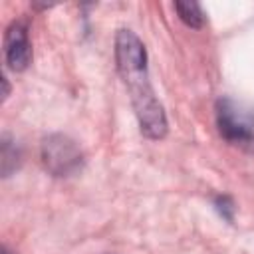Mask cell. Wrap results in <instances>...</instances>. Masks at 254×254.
<instances>
[{"instance_id":"obj_3","label":"cell","mask_w":254,"mask_h":254,"mask_svg":"<svg viewBox=\"0 0 254 254\" xmlns=\"http://www.w3.org/2000/svg\"><path fill=\"white\" fill-rule=\"evenodd\" d=\"M42 163L54 177H71L81 171L83 155L71 137L54 133L42 141Z\"/></svg>"},{"instance_id":"obj_1","label":"cell","mask_w":254,"mask_h":254,"mask_svg":"<svg viewBox=\"0 0 254 254\" xmlns=\"http://www.w3.org/2000/svg\"><path fill=\"white\" fill-rule=\"evenodd\" d=\"M115 62L119 75L129 89L141 133L153 141L163 139L167 135V117L149 83L147 50L131 30H119L115 34Z\"/></svg>"},{"instance_id":"obj_6","label":"cell","mask_w":254,"mask_h":254,"mask_svg":"<svg viewBox=\"0 0 254 254\" xmlns=\"http://www.w3.org/2000/svg\"><path fill=\"white\" fill-rule=\"evenodd\" d=\"M0 157H2V177H10L12 171L18 169V163H20V151L16 147V143L8 137V135H2V151H0Z\"/></svg>"},{"instance_id":"obj_7","label":"cell","mask_w":254,"mask_h":254,"mask_svg":"<svg viewBox=\"0 0 254 254\" xmlns=\"http://www.w3.org/2000/svg\"><path fill=\"white\" fill-rule=\"evenodd\" d=\"M214 206H216V210L220 212V216L226 218L228 222L234 218V202H232L230 196H226V194L216 196V198H214Z\"/></svg>"},{"instance_id":"obj_4","label":"cell","mask_w":254,"mask_h":254,"mask_svg":"<svg viewBox=\"0 0 254 254\" xmlns=\"http://www.w3.org/2000/svg\"><path fill=\"white\" fill-rule=\"evenodd\" d=\"M4 58L12 71L28 69L32 62V42L26 20H14L4 34Z\"/></svg>"},{"instance_id":"obj_9","label":"cell","mask_w":254,"mask_h":254,"mask_svg":"<svg viewBox=\"0 0 254 254\" xmlns=\"http://www.w3.org/2000/svg\"><path fill=\"white\" fill-rule=\"evenodd\" d=\"M2 254H10V252H8V250H6V248H4V250H2Z\"/></svg>"},{"instance_id":"obj_2","label":"cell","mask_w":254,"mask_h":254,"mask_svg":"<svg viewBox=\"0 0 254 254\" xmlns=\"http://www.w3.org/2000/svg\"><path fill=\"white\" fill-rule=\"evenodd\" d=\"M216 127L224 141L230 145H248L254 141V111L244 107L232 97L216 101Z\"/></svg>"},{"instance_id":"obj_8","label":"cell","mask_w":254,"mask_h":254,"mask_svg":"<svg viewBox=\"0 0 254 254\" xmlns=\"http://www.w3.org/2000/svg\"><path fill=\"white\" fill-rule=\"evenodd\" d=\"M2 85H4V91H2V99H6V97H8V93H10V85H8V79H6V75H2Z\"/></svg>"},{"instance_id":"obj_5","label":"cell","mask_w":254,"mask_h":254,"mask_svg":"<svg viewBox=\"0 0 254 254\" xmlns=\"http://www.w3.org/2000/svg\"><path fill=\"white\" fill-rule=\"evenodd\" d=\"M175 10H177L179 18L183 20V24H187L189 28H202L204 26V12H202L200 4H196V2H175Z\"/></svg>"}]
</instances>
